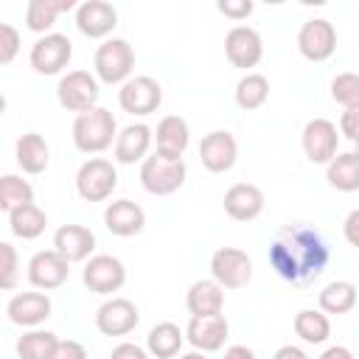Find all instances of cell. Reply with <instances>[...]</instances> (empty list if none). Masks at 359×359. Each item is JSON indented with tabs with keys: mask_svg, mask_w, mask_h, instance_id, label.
I'll return each mask as SVG.
<instances>
[{
	"mask_svg": "<svg viewBox=\"0 0 359 359\" xmlns=\"http://www.w3.org/2000/svg\"><path fill=\"white\" fill-rule=\"evenodd\" d=\"M331 261V250L323 233L311 224L292 222L283 224L269 244V266L275 275L292 286H309L317 280Z\"/></svg>",
	"mask_w": 359,
	"mask_h": 359,
	"instance_id": "1",
	"label": "cell"
},
{
	"mask_svg": "<svg viewBox=\"0 0 359 359\" xmlns=\"http://www.w3.org/2000/svg\"><path fill=\"white\" fill-rule=\"evenodd\" d=\"M70 132H73V146L81 154H101L109 146H115L121 129L115 123V115L107 107H93L73 118Z\"/></svg>",
	"mask_w": 359,
	"mask_h": 359,
	"instance_id": "2",
	"label": "cell"
},
{
	"mask_svg": "<svg viewBox=\"0 0 359 359\" xmlns=\"http://www.w3.org/2000/svg\"><path fill=\"white\" fill-rule=\"evenodd\" d=\"M132 70H135V50L126 39L121 36H109L104 39L98 48H95V56H93V73L101 84H126L132 79Z\"/></svg>",
	"mask_w": 359,
	"mask_h": 359,
	"instance_id": "3",
	"label": "cell"
},
{
	"mask_svg": "<svg viewBox=\"0 0 359 359\" xmlns=\"http://www.w3.org/2000/svg\"><path fill=\"white\" fill-rule=\"evenodd\" d=\"M188 165L182 157H168V154H149L140 163V185L151 196H171L185 185Z\"/></svg>",
	"mask_w": 359,
	"mask_h": 359,
	"instance_id": "4",
	"label": "cell"
},
{
	"mask_svg": "<svg viewBox=\"0 0 359 359\" xmlns=\"http://www.w3.org/2000/svg\"><path fill=\"white\" fill-rule=\"evenodd\" d=\"M118 188V168L107 157H90L76 171V191L84 202H107Z\"/></svg>",
	"mask_w": 359,
	"mask_h": 359,
	"instance_id": "5",
	"label": "cell"
},
{
	"mask_svg": "<svg viewBox=\"0 0 359 359\" xmlns=\"http://www.w3.org/2000/svg\"><path fill=\"white\" fill-rule=\"evenodd\" d=\"M98 79L95 73L90 70H67L59 76V84H56V98H59V107L67 109V112H87L93 107H98Z\"/></svg>",
	"mask_w": 359,
	"mask_h": 359,
	"instance_id": "6",
	"label": "cell"
},
{
	"mask_svg": "<svg viewBox=\"0 0 359 359\" xmlns=\"http://www.w3.org/2000/svg\"><path fill=\"white\" fill-rule=\"evenodd\" d=\"M339 137L342 135H339V126L334 121L311 118L300 135V146H303L306 160L314 165H328L339 154Z\"/></svg>",
	"mask_w": 359,
	"mask_h": 359,
	"instance_id": "7",
	"label": "cell"
},
{
	"mask_svg": "<svg viewBox=\"0 0 359 359\" xmlns=\"http://www.w3.org/2000/svg\"><path fill=\"white\" fill-rule=\"evenodd\" d=\"M73 59V42L65 34H45L31 45L28 62L39 76H59Z\"/></svg>",
	"mask_w": 359,
	"mask_h": 359,
	"instance_id": "8",
	"label": "cell"
},
{
	"mask_svg": "<svg viewBox=\"0 0 359 359\" xmlns=\"http://www.w3.org/2000/svg\"><path fill=\"white\" fill-rule=\"evenodd\" d=\"M210 278L224 289H244L252 280V258L241 247H219L210 255Z\"/></svg>",
	"mask_w": 359,
	"mask_h": 359,
	"instance_id": "9",
	"label": "cell"
},
{
	"mask_svg": "<svg viewBox=\"0 0 359 359\" xmlns=\"http://www.w3.org/2000/svg\"><path fill=\"white\" fill-rule=\"evenodd\" d=\"M81 280L90 292L95 294H107L115 297V292H121V286L126 283V266L121 258L109 255V252H95L84 269H81Z\"/></svg>",
	"mask_w": 359,
	"mask_h": 359,
	"instance_id": "10",
	"label": "cell"
},
{
	"mask_svg": "<svg viewBox=\"0 0 359 359\" xmlns=\"http://www.w3.org/2000/svg\"><path fill=\"white\" fill-rule=\"evenodd\" d=\"M118 104H121L123 112H129L135 118H146V115H151V112L160 109V104H163V87L151 76H132L126 84H121Z\"/></svg>",
	"mask_w": 359,
	"mask_h": 359,
	"instance_id": "11",
	"label": "cell"
},
{
	"mask_svg": "<svg viewBox=\"0 0 359 359\" xmlns=\"http://www.w3.org/2000/svg\"><path fill=\"white\" fill-rule=\"evenodd\" d=\"M297 50L309 62H325L337 50V28L325 17H311L297 31Z\"/></svg>",
	"mask_w": 359,
	"mask_h": 359,
	"instance_id": "12",
	"label": "cell"
},
{
	"mask_svg": "<svg viewBox=\"0 0 359 359\" xmlns=\"http://www.w3.org/2000/svg\"><path fill=\"white\" fill-rule=\"evenodd\" d=\"M140 311L129 297H107L95 309V328L104 337H126L137 328Z\"/></svg>",
	"mask_w": 359,
	"mask_h": 359,
	"instance_id": "13",
	"label": "cell"
},
{
	"mask_svg": "<svg viewBox=\"0 0 359 359\" xmlns=\"http://www.w3.org/2000/svg\"><path fill=\"white\" fill-rule=\"evenodd\" d=\"M70 278V261H65L53 247L50 250H39L31 255L28 261V283L36 292H53L59 286H65Z\"/></svg>",
	"mask_w": 359,
	"mask_h": 359,
	"instance_id": "14",
	"label": "cell"
},
{
	"mask_svg": "<svg viewBox=\"0 0 359 359\" xmlns=\"http://www.w3.org/2000/svg\"><path fill=\"white\" fill-rule=\"evenodd\" d=\"M224 56L230 59L233 67L247 70L255 67L264 59V39L255 28L250 25H233L224 36Z\"/></svg>",
	"mask_w": 359,
	"mask_h": 359,
	"instance_id": "15",
	"label": "cell"
},
{
	"mask_svg": "<svg viewBox=\"0 0 359 359\" xmlns=\"http://www.w3.org/2000/svg\"><path fill=\"white\" fill-rule=\"evenodd\" d=\"M199 160L210 174H224L236 165L238 160V143L233 132L227 129H213L199 140Z\"/></svg>",
	"mask_w": 359,
	"mask_h": 359,
	"instance_id": "16",
	"label": "cell"
},
{
	"mask_svg": "<svg viewBox=\"0 0 359 359\" xmlns=\"http://www.w3.org/2000/svg\"><path fill=\"white\" fill-rule=\"evenodd\" d=\"M230 337V323L224 314H210V317H191L185 325V339L191 342L194 351L202 353H216L224 348Z\"/></svg>",
	"mask_w": 359,
	"mask_h": 359,
	"instance_id": "17",
	"label": "cell"
},
{
	"mask_svg": "<svg viewBox=\"0 0 359 359\" xmlns=\"http://www.w3.org/2000/svg\"><path fill=\"white\" fill-rule=\"evenodd\" d=\"M53 311V303L45 292H17L6 303V317L8 323L20 328H39Z\"/></svg>",
	"mask_w": 359,
	"mask_h": 359,
	"instance_id": "18",
	"label": "cell"
},
{
	"mask_svg": "<svg viewBox=\"0 0 359 359\" xmlns=\"http://www.w3.org/2000/svg\"><path fill=\"white\" fill-rule=\"evenodd\" d=\"M118 25V11L107 0H84L76 8V28L87 39H109Z\"/></svg>",
	"mask_w": 359,
	"mask_h": 359,
	"instance_id": "19",
	"label": "cell"
},
{
	"mask_svg": "<svg viewBox=\"0 0 359 359\" xmlns=\"http://www.w3.org/2000/svg\"><path fill=\"white\" fill-rule=\"evenodd\" d=\"M154 143V129L149 123H129L118 132V140L112 146L115 163L121 165H135L149 157V149Z\"/></svg>",
	"mask_w": 359,
	"mask_h": 359,
	"instance_id": "20",
	"label": "cell"
},
{
	"mask_svg": "<svg viewBox=\"0 0 359 359\" xmlns=\"http://www.w3.org/2000/svg\"><path fill=\"white\" fill-rule=\"evenodd\" d=\"M224 213L233 219V222H252L264 213V191L252 182H236L224 191Z\"/></svg>",
	"mask_w": 359,
	"mask_h": 359,
	"instance_id": "21",
	"label": "cell"
},
{
	"mask_svg": "<svg viewBox=\"0 0 359 359\" xmlns=\"http://www.w3.org/2000/svg\"><path fill=\"white\" fill-rule=\"evenodd\" d=\"M104 227L118 238H132L146 227V210L132 199H112L104 208Z\"/></svg>",
	"mask_w": 359,
	"mask_h": 359,
	"instance_id": "22",
	"label": "cell"
},
{
	"mask_svg": "<svg viewBox=\"0 0 359 359\" xmlns=\"http://www.w3.org/2000/svg\"><path fill=\"white\" fill-rule=\"evenodd\" d=\"M53 250L70 264L90 261L95 250V233L84 224H62L53 233Z\"/></svg>",
	"mask_w": 359,
	"mask_h": 359,
	"instance_id": "23",
	"label": "cell"
},
{
	"mask_svg": "<svg viewBox=\"0 0 359 359\" xmlns=\"http://www.w3.org/2000/svg\"><path fill=\"white\" fill-rule=\"evenodd\" d=\"M185 306H188L191 317L222 314V309H224V286H219L213 278L194 280L188 286V292H185Z\"/></svg>",
	"mask_w": 359,
	"mask_h": 359,
	"instance_id": "24",
	"label": "cell"
},
{
	"mask_svg": "<svg viewBox=\"0 0 359 359\" xmlns=\"http://www.w3.org/2000/svg\"><path fill=\"white\" fill-rule=\"evenodd\" d=\"M191 143V126L185 118L180 115H165L160 118L157 129H154V151L168 154V157H182L185 149Z\"/></svg>",
	"mask_w": 359,
	"mask_h": 359,
	"instance_id": "25",
	"label": "cell"
},
{
	"mask_svg": "<svg viewBox=\"0 0 359 359\" xmlns=\"http://www.w3.org/2000/svg\"><path fill=\"white\" fill-rule=\"evenodd\" d=\"M14 157H17V165L22 168V174H42L50 163V149L45 143V137L39 132H25L17 137L14 143Z\"/></svg>",
	"mask_w": 359,
	"mask_h": 359,
	"instance_id": "26",
	"label": "cell"
},
{
	"mask_svg": "<svg viewBox=\"0 0 359 359\" xmlns=\"http://www.w3.org/2000/svg\"><path fill=\"white\" fill-rule=\"evenodd\" d=\"M182 342H185V331L168 320L151 325V331L146 334V351L154 359H177L182 353Z\"/></svg>",
	"mask_w": 359,
	"mask_h": 359,
	"instance_id": "27",
	"label": "cell"
},
{
	"mask_svg": "<svg viewBox=\"0 0 359 359\" xmlns=\"http://www.w3.org/2000/svg\"><path fill=\"white\" fill-rule=\"evenodd\" d=\"M79 8L76 0H31L25 8V28L34 34H53V22L62 11H73Z\"/></svg>",
	"mask_w": 359,
	"mask_h": 359,
	"instance_id": "28",
	"label": "cell"
},
{
	"mask_svg": "<svg viewBox=\"0 0 359 359\" xmlns=\"http://www.w3.org/2000/svg\"><path fill=\"white\" fill-rule=\"evenodd\" d=\"M325 180L334 191H342V194L359 191V154L356 151H339L325 165Z\"/></svg>",
	"mask_w": 359,
	"mask_h": 359,
	"instance_id": "29",
	"label": "cell"
},
{
	"mask_svg": "<svg viewBox=\"0 0 359 359\" xmlns=\"http://www.w3.org/2000/svg\"><path fill=\"white\" fill-rule=\"evenodd\" d=\"M292 328H294V334H297L306 345H323V342H328V337H331V320H328V314L320 311V309H300V311L294 314Z\"/></svg>",
	"mask_w": 359,
	"mask_h": 359,
	"instance_id": "30",
	"label": "cell"
},
{
	"mask_svg": "<svg viewBox=\"0 0 359 359\" xmlns=\"http://www.w3.org/2000/svg\"><path fill=\"white\" fill-rule=\"evenodd\" d=\"M233 98H236L238 109H244V112L261 109L269 98V79L264 73H244L233 90Z\"/></svg>",
	"mask_w": 359,
	"mask_h": 359,
	"instance_id": "31",
	"label": "cell"
},
{
	"mask_svg": "<svg viewBox=\"0 0 359 359\" xmlns=\"http://www.w3.org/2000/svg\"><path fill=\"white\" fill-rule=\"evenodd\" d=\"M45 227H48V216H45V210L36 208L34 202H31V205H22V208H17V210L8 213V230H11L17 238H22V241L39 238V236L45 233Z\"/></svg>",
	"mask_w": 359,
	"mask_h": 359,
	"instance_id": "32",
	"label": "cell"
},
{
	"mask_svg": "<svg viewBox=\"0 0 359 359\" xmlns=\"http://www.w3.org/2000/svg\"><path fill=\"white\" fill-rule=\"evenodd\" d=\"M317 303H320V311L325 314H348L359 303V289L351 280H331L320 292Z\"/></svg>",
	"mask_w": 359,
	"mask_h": 359,
	"instance_id": "33",
	"label": "cell"
},
{
	"mask_svg": "<svg viewBox=\"0 0 359 359\" xmlns=\"http://www.w3.org/2000/svg\"><path fill=\"white\" fill-rule=\"evenodd\" d=\"M59 345V337L48 328H28L20 339H17V356L20 359H50L53 351Z\"/></svg>",
	"mask_w": 359,
	"mask_h": 359,
	"instance_id": "34",
	"label": "cell"
},
{
	"mask_svg": "<svg viewBox=\"0 0 359 359\" xmlns=\"http://www.w3.org/2000/svg\"><path fill=\"white\" fill-rule=\"evenodd\" d=\"M34 202V185L22 180L20 174H3L0 177V210L8 216L11 210Z\"/></svg>",
	"mask_w": 359,
	"mask_h": 359,
	"instance_id": "35",
	"label": "cell"
},
{
	"mask_svg": "<svg viewBox=\"0 0 359 359\" xmlns=\"http://www.w3.org/2000/svg\"><path fill=\"white\" fill-rule=\"evenodd\" d=\"M331 98L342 109H356L359 107V73H337L331 79Z\"/></svg>",
	"mask_w": 359,
	"mask_h": 359,
	"instance_id": "36",
	"label": "cell"
},
{
	"mask_svg": "<svg viewBox=\"0 0 359 359\" xmlns=\"http://www.w3.org/2000/svg\"><path fill=\"white\" fill-rule=\"evenodd\" d=\"M17 275H20V258H17L14 244L0 241V286L11 292L17 286Z\"/></svg>",
	"mask_w": 359,
	"mask_h": 359,
	"instance_id": "37",
	"label": "cell"
},
{
	"mask_svg": "<svg viewBox=\"0 0 359 359\" xmlns=\"http://www.w3.org/2000/svg\"><path fill=\"white\" fill-rule=\"evenodd\" d=\"M20 31L11 25V22H3L0 25V65H11L17 50H20Z\"/></svg>",
	"mask_w": 359,
	"mask_h": 359,
	"instance_id": "38",
	"label": "cell"
},
{
	"mask_svg": "<svg viewBox=\"0 0 359 359\" xmlns=\"http://www.w3.org/2000/svg\"><path fill=\"white\" fill-rule=\"evenodd\" d=\"M216 8H219V14H224V17L236 20V22H241V20H247V17L255 11V3H252V0H219Z\"/></svg>",
	"mask_w": 359,
	"mask_h": 359,
	"instance_id": "39",
	"label": "cell"
},
{
	"mask_svg": "<svg viewBox=\"0 0 359 359\" xmlns=\"http://www.w3.org/2000/svg\"><path fill=\"white\" fill-rule=\"evenodd\" d=\"M339 135L348 137L351 143H359V107L356 109H345L339 115Z\"/></svg>",
	"mask_w": 359,
	"mask_h": 359,
	"instance_id": "40",
	"label": "cell"
},
{
	"mask_svg": "<svg viewBox=\"0 0 359 359\" xmlns=\"http://www.w3.org/2000/svg\"><path fill=\"white\" fill-rule=\"evenodd\" d=\"M50 359H87V348L76 339H59Z\"/></svg>",
	"mask_w": 359,
	"mask_h": 359,
	"instance_id": "41",
	"label": "cell"
},
{
	"mask_svg": "<svg viewBox=\"0 0 359 359\" xmlns=\"http://www.w3.org/2000/svg\"><path fill=\"white\" fill-rule=\"evenodd\" d=\"M109 359H151V353L135 342H118L112 351H109Z\"/></svg>",
	"mask_w": 359,
	"mask_h": 359,
	"instance_id": "42",
	"label": "cell"
},
{
	"mask_svg": "<svg viewBox=\"0 0 359 359\" xmlns=\"http://www.w3.org/2000/svg\"><path fill=\"white\" fill-rule=\"evenodd\" d=\"M342 236H345V241H348L351 247L359 250V208H353V210L342 219Z\"/></svg>",
	"mask_w": 359,
	"mask_h": 359,
	"instance_id": "43",
	"label": "cell"
},
{
	"mask_svg": "<svg viewBox=\"0 0 359 359\" xmlns=\"http://www.w3.org/2000/svg\"><path fill=\"white\" fill-rule=\"evenodd\" d=\"M272 359H311V356L303 348H297V345H280Z\"/></svg>",
	"mask_w": 359,
	"mask_h": 359,
	"instance_id": "44",
	"label": "cell"
},
{
	"mask_svg": "<svg viewBox=\"0 0 359 359\" xmlns=\"http://www.w3.org/2000/svg\"><path fill=\"white\" fill-rule=\"evenodd\" d=\"M224 359H258V356H255V351L247 348V345H230V348L224 351Z\"/></svg>",
	"mask_w": 359,
	"mask_h": 359,
	"instance_id": "45",
	"label": "cell"
},
{
	"mask_svg": "<svg viewBox=\"0 0 359 359\" xmlns=\"http://www.w3.org/2000/svg\"><path fill=\"white\" fill-rule=\"evenodd\" d=\"M317 359H353V353H351V348H345V345H331V348H325Z\"/></svg>",
	"mask_w": 359,
	"mask_h": 359,
	"instance_id": "46",
	"label": "cell"
},
{
	"mask_svg": "<svg viewBox=\"0 0 359 359\" xmlns=\"http://www.w3.org/2000/svg\"><path fill=\"white\" fill-rule=\"evenodd\" d=\"M177 359H208V353H202V351H185Z\"/></svg>",
	"mask_w": 359,
	"mask_h": 359,
	"instance_id": "47",
	"label": "cell"
},
{
	"mask_svg": "<svg viewBox=\"0 0 359 359\" xmlns=\"http://www.w3.org/2000/svg\"><path fill=\"white\" fill-rule=\"evenodd\" d=\"M353 151H356V154H359V143H356V149H353Z\"/></svg>",
	"mask_w": 359,
	"mask_h": 359,
	"instance_id": "48",
	"label": "cell"
}]
</instances>
